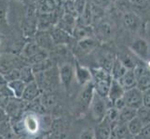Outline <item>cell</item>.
<instances>
[{
	"label": "cell",
	"instance_id": "cell-1",
	"mask_svg": "<svg viewBox=\"0 0 150 139\" xmlns=\"http://www.w3.org/2000/svg\"><path fill=\"white\" fill-rule=\"evenodd\" d=\"M91 71L95 94L103 97V98H106L108 91H109V87L113 80L110 73L106 70L101 68V67L92 68L91 69Z\"/></svg>",
	"mask_w": 150,
	"mask_h": 139
},
{
	"label": "cell",
	"instance_id": "cell-2",
	"mask_svg": "<svg viewBox=\"0 0 150 139\" xmlns=\"http://www.w3.org/2000/svg\"><path fill=\"white\" fill-rule=\"evenodd\" d=\"M24 66H28L26 62L21 58L20 55L11 53L0 54V74L6 75L14 69L21 70Z\"/></svg>",
	"mask_w": 150,
	"mask_h": 139
},
{
	"label": "cell",
	"instance_id": "cell-3",
	"mask_svg": "<svg viewBox=\"0 0 150 139\" xmlns=\"http://www.w3.org/2000/svg\"><path fill=\"white\" fill-rule=\"evenodd\" d=\"M94 94L95 91L92 81L86 85L82 86V89L76 99V109L80 114H83L84 112L89 110Z\"/></svg>",
	"mask_w": 150,
	"mask_h": 139
},
{
	"label": "cell",
	"instance_id": "cell-4",
	"mask_svg": "<svg viewBox=\"0 0 150 139\" xmlns=\"http://www.w3.org/2000/svg\"><path fill=\"white\" fill-rule=\"evenodd\" d=\"M109 107H108L106 98H103V97L94 94V96H93V98H92L91 104L89 109L91 110L92 119L97 123L103 122L105 120L106 110Z\"/></svg>",
	"mask_w": 150,
	"mask_h": 139
},
{
	"label": "cell",
	"instance_id": "cell-5",
	"mask_svg": "<svg viewBox=\"0 0 150 139\" xmlns=\"http://www.w3.org/2000/svg\"><path fill=\"white\" fill-rule=\"evenodd\" d=\"M60 84L64 87L66 93L71 89V86L75 80V69L71 63H63L58 67Z\"/></svg>",
	"mask_w": 150,
	"mask_h": 139
},
{
	"label": "cell",
	"instance_id": "cell-6",
	"mask_svg": "<svg viewBox=\"0 0 150 139\" xmlns=\"http://www.w3.org/2000/svg\"><path fill=\"white\" fill-rule=\"evenodd\" d=\"M122 23L127 30L133 33L141 32L142 29H144L142 18L133 11H127L123 13Z\"/></svg>",
	"mask_w": 150,
	"mask_h": 139
},
{
	"label": "cell",
	"instance_id": "cell-7",
	"mask_svg": "<svg viewBox=\"0 0 150 139\" xmlns=\"http://www.w3.org/2000/svg\"><path fill=\"white\" fill-rule=\"evenodd\" d=\"M130 49L137 58L144 61H148L150 53V45L147 41L143 37H138L132 41Z\"/></svg>",
	"mask_w": 150,
	"mask_h": 139
},
{
	"label": "cell",
	"instance_id": "cell-8",
	"mask_svg": "<svg viewBox=\"0 0 150 139\" xmlns=\"http://www.w3.org/2000/svg\"><path fill=\"white\" fill-rule=\"evenodd\" d=\"M136 76V87L142 92L150 88V70L146 65L137 64L133 69Z\"/></svg>",
	"mask_w": 150,
	"mask_h": 139
},
{
	"label": "cell",
	"instance_id": "cell-9",
	"mask_svg": "<svg viewBox=\"0 0 150 139\" xmlns=\"http://www.w3.org/2000/svg\"><path fill=\"white\" fill-rule=\"evenodd\" d=\"M123 98L125 101L126 107L128 108L137 110L141 107H143V93L137 87L125 91L123 95Z\"/></svg>",
	"mask_w": 150,
	"mask_h": 139
},
{
	"label": "cell",
	"instance_id": "cell-10",
	"mask_svg": "<svg viewBox=\"0 0 150 139\" xmlns=\"http://www.w3.org/2000/svg\"><path fill=\"white\" fill-rule=\"evenodd\" d=\"M99 45V41L95 37H87L82 40L76 41L74 45V54L88 55L95 50Z\"/></svg>",
	"mask_w": 150,
	"mask_h": 139
},
{
	"label": "cell",
	"instance_id": "cell-11",
	"mask_svg": "<svg viewBox=\"0 0 150 139\" xmlns=\"http://www.w3.org/2000/svg\"><path fill=\"white\" fill-rule=\"evenodd\" d=\"M93 28V34L94 37L99 41L103 40L106 41L112 37L113 34V27L110 22H108L107 20H99L98 22L94 23Z\"/></svg>",
	"mask_w": 150,
	"mask_h": 139
},
{
	"label": "cell",
	"instance_id": "cell-12",
	"mask_svg": "<svg viewBox=\"0 0 150 139\" xmlns=\"http://www.w3.org/2000/svg\"><path fill=\"white\" fill-rule=\"evenodd\" d=\"M26 102H24L21 98H10L8 102L7 106L5 107L7 114L9 117V120L12 119H18L21 117L23 113V110L26 109Z\"/></svg>",
	"mask_w": 150,
	"mask_h": 139
},
{
	"label": "cell",
	"instance_id": "cell-13",
	"mask_svg": "<svg viewBox=\"0 0 150 139\" xmlns=\"http://www.w3.org/2000/svg\"><path fill=\"white\" fill-rule=\"evenodd\" d=\"M75 62V80L80 86H84L92 81L91 69L87 68L86 66L81 65L76 59H74Z\"/></svg>",
	"mask_w": 150,
	"mask_h": 139
},
{
	"label": "cell",
	"instance_id": "cell-14",
	"mask_svg": "<svg viewBox=\"0 0 150 139\" xmlns=\"http://www.w3.org/2000/svg\"><path fill=\"white\" fill-rule=\"evenodd\" d=\"M50 33L51 37H52L54 45H66L68 46L70 45H75L76 41L73 38V36L64 32V31L59 29L58 27H53L50 30Z\"/></svg>",
	"mask_w": 150,
	"mask_h": 139
},
{
	"label": "cell",
	"instance_id": "cell-15",
	"mask_svg": "<svg viewBox=\"0 0 150 139\" xmlns=\"http://www.w3.org/2000/svg\"><path fill=\"white\" fill-rule=\"evenodd\" d=\"M40 122L38 118V115L34 112H30L22 119L23 130L27 133L29 136L37 135L40 128Z\"/></svg>",
	"mask_w": 150,
	"mask_h": 139
},
{
	"label": "cell",
	"instance_id": "cell-16",
	"mask_svg": "<svg viewBox=\"0 0 150 139\" xmlns=\"http://www.w3.org/2000/svg\"><path fill=\"white\" fill-rule=\"evenodd\" d=\"M33 40L35 41V44H37L41 49L47 50V51H49V52H50L55 46L50 31L38 30L35 34L34 35Z\"/></svg>",
	"mask_w": 150,
	"mask_h": 139
},
{
	"label": "cell",
	"instance_id": "cell-17",
	"mask_svg": "<svg viewBox=\"0 0 150 139\" xmlns=\"http://www.w3.org/2000/svg\"><path fill=\"white\" fill-rule=\"evenodd\" d=\"M63 0H37V12L40 14L53 13L62 8Z\"/></svg>",
	"mask_w": 150,
	"mask_h": 139
},
{
	"label": "cell",
	"instance_id": "cell-18",
	"mask_svg": "<svg viewBox=\"0 0 150 139\" xmlns=\"http://www.w3.org/2000/svg\"><path fill=\"white\" fill-rule=\"evenodd\" d=\"M41 94H42V91H41L39 86L35 81L25 85V88H24V91L23 93L22 98L21 99H23L26 103H30L35 99L39 98Z\"/></svg>",
	"mask_w": 150,
	"mask_h": 139
},
{
	"label": "cell",
	"instance_id": "cell-19",
	"mask_svg": "<svg viewBox=\"0 0 150 139\" xmlns=\"http://www.w3.org/2000/svg\"><path fill=\"white\" fill-rule=\"evenodd\" d=\"M76 19L77 18L72 16V15L64 13L63 16L60 18L58 22H57L56 27H58L59 29L63 30L72 35V33H73V31L76 27Z\"/></svg>",
	"mask_w": 150,
	"mask_h": 139
},
{
	"label": "cell",
	"instance_id": "cell-20",
	"mask_svg": "<svg viewBox=\"0 0 150 139\" xmlns=\"http://www.w3.org/2000/svg\"><path fill=\"white\" fill-rule=\"evenodd\" d=\"M40 50H41V48L37 44H35V41L33 39H30L29 41H27V42L23 45V48L21 49L19 55H20L21 58L26 62V60H28L30 58H32L33 56H35L37 53H38Z\"/></svg>",
	"mask_w": 150,
	"mask_h": 139
},
{
	"label": "cell",
	"instance_id": "cell-21",
	"mask_svg": "<svg viewBox=\"0 0 150 139\" xmlns=\"http://www.w3.org/2000/svg\"><path fill=\"white\" fill-rule=\"evenodd\" d=\"M124 93H125V90L122 88V86L120 85V84L118 83L117 80H112L111 85L109 87V91H108V94L106 98L109 101L112 106L117 99L121 98L123 96Z\"/></svg>",
	"mask_w": 150,
	"mask_h": 139
},
{
	"label": "cell",
	"instance_id": "cell-22",
	"mask_svg": "<svg viewBox=\"0 0 150 139\" xmlns=\"http://www.w3.org/2000/svg\"><path fill=\"white\" fill-rule=\"evenodd\" d=\"M93 130L95 139H108L112 133L111 124L105 120L97 123V125L93 128Z\"/></svg>",
	"mask_w": 150,
	"mask_h": 139
},
{
	"label": "cell",
	"instance_id": "cell-23",
	"mask_svg": "<svg viewBox=\"0 0 150 139\" xmlns=\"http://www.w3.org/2000/svg\"><path fill=\"white\" fill-rule=\"evenodd\" d=\"M72 36L76 41H79L87 37H94L92 26H82L76 24V27L72 33Z\"/></svg>",
	"mask_w": 150,
	"mask_h": 139
},
{
	"label": "cell",
	"instance_id": "cell-24",
	"mask_svg": "<svg viewBox=\"0 0 150 139\" xmlns=\"http://www.w3.org/2000/svg\"><path fill=\"white\" fill-rule=\"evenodd\" d=\"M117 81L125 91L136 87V76L133 70H128L126 73Z\"/></svg>",
	"mask_w": 150,
	"mask_h": 139
},
{
	"label": "cell",
	"instance_id": "cell-25",
	"mask_svg": "<svg viewBox=\"0 0 150 139\" xmlns=\"http://www.w3.org/2000/svg\"><path fill=\"white\" fill-rule=\"evenodd\" d=\"M112 133L115 135V136L117 139H124L131 136L130 132H129L127 123H123L120 122H116L115 123L111 124Z\"/></svg>",
	"mask_w": 150,
	"mask_h": 139
},
{
	"label": "cell",
	"instance_id": "cell-26",
	"mask_svg": "<svg viewBox=\"0 0 150 139\" xmlns=\"http://www.w3.org/2000/svg\"><path fill=\"white\" fill-rule=\"evenodd\" d=\"M127 71L128 70L126 69V67L121 63V61L118 59L117 57H116L115 60L113 62L112 68L110 70V74L112 76V78L114 80H120L126 73Z\"/></svg>",
	"mask_w": 150,
	"mask_h": 139
},
{
	"label": "cell",
	"instance_id": "cell-27",
	"mask_svg": "<svg viewBox=\"0 0 150 139\" xmlns=\"http://www.w3.org/2000/svg\"><path fill=\"white\" fill-rule=\"evenodd\" d=\"M56 63L51 59L50 57L48 59H44L43 61H41L39 63H37L33 66H31V68L33 70V73L35 74L40 73H44V71H47L50 69H52L53 67H56Z\"/></svg>",
	"mask_w": 150,
	"mask_h": 139
},
{
	"label": "cell",
	"instance_id": "cell-28",
	"mask_svg": "<svg viewBox=\"0 0 150 139\" xmlns=\"http://www.w3.org/2000/svg\"><path fill=\"white\" fill-rule=\"evenodd\" d=\"M39 100L41 105L45 109L53 107L57 102V97L52 92H42V94L39 96Z\"/></svg>",
	"mask_w": 150,
	"mask_h": 139
},
{
	"label": "cell",
	"instance_id": "cell-29",
	"mask_svg": "<svg viewBox=\"0 0 150 139\" xmlns=\"http://www.w3.org/2000/svg\"><path fill=\"white\" fill-rule=\"evenodd\" d=\"M8 85L10 89H11L13 95L15 96V98H22L23 93L25 88V85L23 81L21 80H15L12 82H9L8 83Z\"/></svg>",
	"mask_w": 150,
	"mask_h": 139
},
{
	"label": "cell",
	"instance_id": "cell-30",
	"mask_svg": "<svg viewBox=\"0 0 150 139\" xmlns=\"http://www.w3.org/2000/svg\"><path fill=\"white\" fill-rule=\"evenodd\" d=\"M20 80L23 81L25 85L35 82V75L33 73L31 66H24L20 70Z\"/></svg>",
	"mask_w": 150,
	"mask_h": 139
},
{
	"label": "cell",
	"instance_id": "cell-31",
	"mask_svg": "<svg viewBox=\"0 0 150 139\" xmlns=\"http://www.w3.org/2000/svg\"><path fill=\"white\" fill-rule=\"evenodd\" d=\"M127 126H128V129L131 133V136L136 137L140 135V133L144 127V124L137 117H135V118H133L131 122H129L127 123Z\"/></svg>",
	"mask_w": 150,
	"mask_h": 139
},
{
	"label": "cell",
	"instance_id": "cell-32",
	"mask_svg": "<svg viewBox=\"0 0 150 139\" xmlns=\"http://www.w3.org/2000/svg\"><path fill=\"white\" fill-rule=\"evenodd\" d=\"M136 117V110L131 109V108H124L123 110H120V114H118V122L123 123H128L131 122L133 118Z\"/></svg>",
	"mask_w": 150,
	"mask_h": 139
},
{
	"label": "cell",
	"instance_id": "cell-33",
	"mask_svg": "<svg viewBox=\"0 0 150 139\" xmlns=\"http://www.w3.org/2000/svg\"><path fill=\"white\" fill-rule=\"evenodd\" d=\"M49 56H50L49 51L41 49L38 53H37L35 56H33L32 58H30L28 60H26V63H27L28 66H33L35 64L41 62V61H43L46 59H48Z\"/></svg>",
	"mask_w": 150,
	"mask_h": 139
},
{
	"label": "cell",
	"instance_id": "cell-34",
	"mask_svg": "<svg viewBox=\"0 0 150 139\" xmlns=\"http://www.w3.org/2000/svg\"><path fill=\"white\" fill-rule=\"evenodd\" d=\"M8 2L7 0H0V26H4L8 23Z\"/></svg>",
	"mask_w": 150,
	"mask_h": 139
},
{
	"label": "cell",
	"instance_id": "cell-35",
	"mask_svg": "<svg viewBox=\"0 0 150 139\" xmlns=\"http://www.w3.org/2000/svg\"><path fill=\"white\" fill-rule=\"evenodd\" d=\"M136 117L142 122L144 125L150 123V109L146 107H141L140 109L136 110Z\"/></svg>",
	"mask_w": 150,
	"mask_h": 139
},
{
	"label": "cell",
	"instance_id": "cell-36",
	"mask_svg": "<svg viewBox=\"0 0 150 139\" xmlns=\"http://www.w3.org/2000/svg\"><path fill=\"white\" fill-rule=\"evenodd\" d=\"M118 114H120V110H117L115 107H109L106 110V114L105 117V120L107 121L110 124H113L118 120Z\"/></svg>",
	"mask_w": 150,
	"mask_h": 139
},
{
	"label": "cell",
	"instance_id": "cell-37",
	"mask_svg": "<svg viewBox=\"0 0 150 139\" xmlns=\"http://www.w3.org/2000/svg\"><path fill=\"white\" fill-rule=\"evenodd\" d=\"M118 59L121 61V63L126 67L127 70H133L136 67L137 63L136 61L132 58L131 56H127V55H122L120 57H117Z\"/></svg>",
	"mask_w": 150,
	"mask_h": 139
},
{
	"label": "cell",
	"instance_id": "cell-38",
	"mask_svg": "<svg viewBox=\"0 0 150 139\" xmlns=\"http://www.w3.org/2000/svg\"><path fill=\"white\" fill-rule=\"evenodd\" d=\"M131 8H135L136 10H144L149 7L150 2L148 0H129Z\"/></svg>",
	"mask_w": 150,
	"mask_h": 139
},
{
	"label": "cell",
	"instance_id": "cell-39",
	"mask_svg": "<svg viewBox=\"0 0 150 139\" xmlns=\"http://www.w3.org/2000/svg\"><path fill=\"white\" fill-rule=\"evenodd\" d=\"M87 2L88 0H74V8L76 10V13L77 14V17H79L83 13Z\"/></svg>",
	"mask_w": 150,
	"mask_h": 139
},
{
	"label": "cell",
	"instance_id": "cell-40",
	"mask_svg": "<svg viewBox=\"0 0 150 139\" xmlns=\"http://www.w3.org/2000/svg\"><path fill=\"white\" fill-rule=\"evenodd\" d=\"M4 79L7 82V84L9 82H12L15 80H20V70L19 69H14L12 71H10L6 75H4Z\"/></svg>",
	"mask_w": 150,
	"mask_h": 139
},
{
	"label": "cell",
	"instance_id": "cell-41",
	"mask_svg": "<svg viewBox=\"0 0 150 139\" xmlns=\"http://www.w3.org/2000/svg\"><path fill=\"white\" fill-rule=\"evenodd\" d=\"M79 139H95L93 128L88 127L85 128L84 130H82L79 135Z\"/></svg>",
	"mask_w": 150,
	"mask_h": 139
},
{
	"label": "cell",
	"instance_id": "cell-42",
	"mask_svg": "<svg viewBox=\"0 0 150 139\" xmlns=\"http://www.w3.org/2000/svg\"><path fill=\"white\" fill-rule=\"evenodd\" d=\"M91 2L93 4L94 6H96L97 8H99L103 10L109 8L112 5V2L110 0H91Z\"/></svg>",
	"mask_w": 150,
	"mask_h": 139
},
{
	"label": "cell",
	"instance_id": "cell-43",
	"mask_svg": "<svg viewBox=\"0 0 150 139\" xmlns=\"http://www.w3.org/2000/svg\"><path fill=\"white\" fill-rule=\"evenodd\" d=\"M0 95L5 96V97H7V98H14L15 97L11 89L8 87V84L0 86Z\"/></svg>",
	"mask_w": 150,
	"mask_h": 139
},
{
	"label": "cell",
	"instance_id": "cell-44",
	"mask_svg": "<svg viewBox=\"0 0 150 139\" xmlns=\"http://www.w3.org/2000/svg\"><path fill=\"white\" fill-rule=\"evenodd\" d=\"M143 93V107L150 109V88L142 92Z\"/></svg>",
	"mask_w": 150,
	"mask_h": 139
},
{
	"label": "cell",
	"instance_id": "cell-45",
	"mask_svg": "<svg viewBox=\"0 0 150 139\" xmlns=\"http://www.w3.org/2000/svg\"><path fill=\"white\" fill-rule=\"evenodd\" d=\"M138 137L141 139H150V123L143 127V129L140 133V135L138 136Z\"/></svg>",
	"mask_w": 150,
	"mask_h": 139
},
{
	"label": "cell",
	"instance_id": "cell-46",
	"mask_svg": "<svg viewBox=\"0 0 150 139\" xmlns=\"http://www.w3.org/2000/svg\"><path fill=\"white\" fill-rule=\"evenodd\" d=\"M113 107H115L117 110H121L124 109V108H126V104H125V101H124L123 96L121 97V98L117 99L115 103H114Z\"/></svg>",
	"mask_w": 150,
	"mask_h": 139
},
{
	"label": "cell",
	"instance_id": "cell-47",
	"mask_svg": "<svg viewBox=\"0 0 150 139\" xmlns=\"http://www.w3.org/2000/svg\"><path fill=\"white\" fill-rule=\"evenodd\" d=\"M9 121V117L7 114L6 110H5L4 108H0V123L6 122Z\"/></svg>",
	"mask_w": 150,
	"mask_h": 139
},
{
	"label": "cell",
	"instance_id": "cell-48",
	"mask_svg": "<svg viewBox=\"0 0 150 139\" xmlns=\"http://www.w3.org/2000/svg\"><path fill=\"white\" fill-rule=\"evenodd\" d=\"M9 99L10 98H7V97H5V96L0 95V108H4L5 109V107L7 106Z\"/></svg>",
	"mask_w": 150,
	"mask_h": 139
},
{
	"label": "cell",
	"instance_id": "cell-49",
	"mask_svg": "<svg viewBox=\"0 0 150 139\" xmlns=\"http://www.w3.org/2000/svg\"><path fill=\"white\" fill-rule=\"evenodd\" d=\"M108 139H117L116 136H115V135H114L113 133H111V135H110V136L108 137Z\"/></svg>",
	"mask_w": 150,
	"mask_h": 139
},
{
	"label": "cell",
	"instance_id": "cell-50",
	"mask_svg": "<svg viewBox=\"0 0 150 139\" xmlns=\"http://www.w3.org/2000/svg\"><path fill=\"white\" fill-rule=\"evenodd\" d=\"M124 139H134V136H128V137L124 138Z\"/></svg>",
	"mask_w": 150,
	"mask_h": 139
},
{
	"label": "cell",
	"instance_id": "cell-51",
	"mask_svg": "<svg viewBox=\"0 0 150 139\" xmlns=\"http://www.w3.org/2000/svg\"><path fill=\"white\" fill-rule=\"evenodd\" d=\"M29 1L33 2V3H35V2H37V0H29Z\"/></svg>",
	"mask_w": 150,
	"mask_h": 139
},
{
	"label": "cell",
	"instance_id": "cell-52",
	"mask_svg": "<svg viewBox=\"0 0 150 139\" xmlns=\"http://www.w3.org/2000/svg\"><path fill=\"white\" fill-rule=\"evenodd\" d=\"M110 1H111L112 3H115V2L117 1V0H110Z\"/></svg>",
	"mask_w": 150,
	"mask_h": 139
},
{
	"label": "cell",
	"instance_id": "cell-53",
	"mask_svg": "<svg viewBox=\"0 0 150 139\" xmlns=\"http://www.w3.org/2000/svg\"><path fill=\"white\" fill-rule=\"evenodd\" d=\"M17 1H24V0H17Z\"/></svg>",
	"mask_w": 150,
	"mask_h": 139
},
{
	"label": "cell",
	"instance_id": "cell-54",
	"mask_svg": "<svg viewBox=\"0 0 150 139\" xmlns=\"http://www.w3.org/2000/svg\"><path fill=\"white\" fill-rule=\"evenodd\" d=\"M88 1H91V0H88Z\"/></svg>",
	"mask_w": 150,
	"mask_h": 139
},
{
	"label": "cell",
	"instance_id": "cell-55",
	"mask_svg": "<svg viewBox=\"0 0 150 139\" xmlns=\"http://www.w3.org/2000/svg\"><path fill=\"white\" fill-rule=\"evenodd\" d=\"M148 1H149V2H150V0H148Z\"/></svg>",
	"mask_w": 150,
	"mask_h": 139
}]
</instances>
